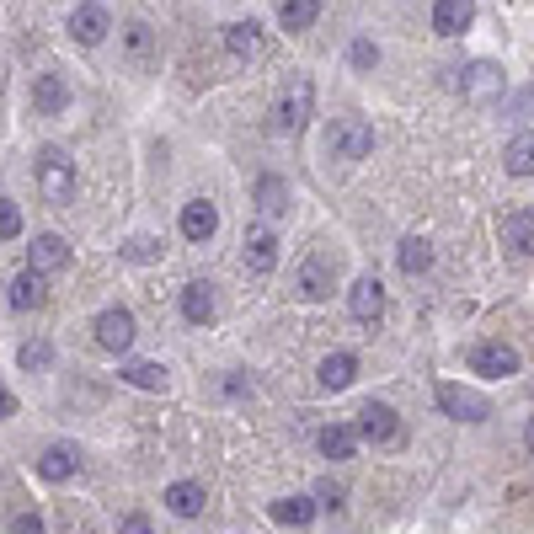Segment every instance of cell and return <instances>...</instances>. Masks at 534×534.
Masks as SVG:
<instances>
[{
    "instance_id": "cb8c5ba5",
    "label": "cell",
    "mask_w": 534,
    "mask_h": 534,
    "mask_svg": "<svg viewBox=\"0 0 534 534\" xmlns=\"http://www.w3.org/2000/svg\"><path fill=\"white\" fill-rule=\"evenodd\" d=\"M182 316L193 326H209L214 321V289L209 284H187L182 289Z\"/></svg>"
},
{
    "instance_id": "44dd1931",
    "label": "cell",
    "mask_w": 534,
    "mask_h": 534,
    "mask_svg": "<svg viewBox=\"0 0 534 534\" xmlns=\"http://www.w3.org/2000/svg\"><path fill=\"white\" fill-rule=\"evenodd\" d=\"M225 49L235 59H262V27L257 22H230L225 27Z\"/></svg>"
},
{
    "instance_id": "1f68e13d",
    "label": "cell",
    "mask_w": 534,
    "mask_h": 534,
    "mask_svg": "<svg viewBox=\"0 0 534 534\" xmlns=\"http://www.w3.org/2000/svg\"><path fill=\"white\" fill-rule=\"evenodd\" d=\"M22 235V209L11 198H0V241H17Z\"/></svg>"
},
{
    "instance_id": "30bf717a",
    "label": "cell",
    "mask_w": 534,
    "mask_h": 534,
    "mask_svg": "<svg viewBox=\"0 0 534 534\" xmlns=\"http://www.w3.org/2000/svg\"><path fill=\"white\" fill-rule=\"evenodd\" d=\"M348 310L358 321H380L385 316V284H380V278H374V273L358 278V284L348 289Z\"/></svg>"
},
{
    "instance_id": "ba28073f",
    "label": "cell",
    "mask_w": 534,
    "mask_h": 534,
    "mask_svg": "<svg viewBox=\"0 0 534 534\" xmlns=\"http://www.w3.org/2000/svg\"><path fill=\"white\" fill-rule=\"evenodd\" d=\"M358 438H369V444H396V438H401V417L390 412L385 401H369L364 412H358Z\"/></svg>"
},
{
    "instance_id": "8fae6325",
    "label": "cell",
    "mask_w": 534,
    "mask_h": 534,
    "mask_svg": "<svg viewBox=\"0 0 534 534\" xmlns=\"http://www.w3.org/2000/svg\"><path fill=\"white\" fill-rule=\"evenodd\" d=\"M332 273H337V262L326 257V251H316V257L300 267V278H294V284H300V300H326V294H332Z\"/></svg>"
},
{
    "instance_id": "52a82bcc",
    "label": "cell",
    "mask_w": 534,
    "mask_h": 534,
    "mask_svg": "<svg viewBox=\"0 0 534 534\" xmlns=\"http://www.w3.org/2000/svg\"><path fill=\"white\" fill-rule=\"evenodd\" d=\"M438 406H444L449 417H460V422H486L492 417V401L476 396V390H465V385H438Z\"/></svg>"
},
{
    "instance_id": "d6986e66",
    "label": "cell",
    "mask_w": 534,
    "mask_h": 534,
    "mask_svg": "<svg viewBox=\"0 0 534 534\" xmlns=\"http://www.w3.org/2000/svg\"><path fill=\"white\" fill-rule=\"evenodd\" d=\"M43 300H49V284H43V273H17L11 278V310H38Z\"/></svg>"
},
{
    "instance_id": "2e32d148",
    "label": "cell",
    "mask_w": 534,
    "mask_h": 534,
    "mask_svg": "<svg viewBox=\"0 0 534 534\" xmlns=\"http://www.w3.org/2000/svg\"><path fill=\"white\" fill-rule=\"evenodd\" d=\"M203 502H209V492H203L198 481H171L166 486V508L177 513V518H198Z\"/></svg>"
},
{
    "instance_id": "d590c367",
    "label": "cell",
    "mask_w": 534,
    "mask_h": 534,
    "mask_svg": "<svg viewBox=\"0 0 534 534\" xmlns=\"http://www.w3.org/2000/svg\"><path fill=\"white\" fill-rule=\"evenodd\" d=\"M353 65H358V70L380 65V49H374V43H369V38H358V43H353Z\"/></svg>"
},
{
    "instance_id": "74e56055",
    "label": "cell",
    "mask_w": 534,
    "mask_h": 534,
    "mask_svg": "<svg viewBox=\"0 0 534 534\" xmlns=\"http://www.w3.org/2000/svg\"><path fill=\"white\" fill-rule=\"evenodd\" d=\"M118 534H150V518L145 513H129V518H123V529Z\"/></svg>"
},
{
    "instance_id": "9c48e42d",
    "label": "cell",
    "mask_w": 534,
    "mask_h": 534,
    "mask_svg": "<svg viewBox=\"0 0 534 534\" xmlns=\"http://www.w3.org/2000/svg\"><path fill=\"white\" fill-rule=\"evenodd\" d=\"M107 33H113V17H107L102 6H91V0H86V6H75V11H70V38H75V43L97 49Z\"/></svg>"
},
{
    "instance_id": "7a4b0ae2",
    "label": "cell",
    "mask_w": 534,
    "mask_h": 534,
    "mask_svg": "<svg viewBox=\"0 0 534 534\" xmlns=\"http://www.w3.org/2000/svg\"><path fill=\"white\" fill-rule=\"evenodd\" d=\"M38 187L49 203H70L75 198V161H65V150H43L38 155Z\"/></svg>"
},
{
    "instance_id": "5bb4252c",
    "label": "cell",
    "mask_w": 534,
    "mask_h": 534,
    "mask_svg": "<svg viewBox=\"0 0 534 534\" xmlns=\"http://www.w3.org/2000/svg\"><path fill=\"white\" fill-rule=\"evenodd\" d=\"M214 230H219V209H214L209 198H193L182 209V235H187V241H209Z\"/></svg>"
},
{
    "instance_id": "7c38bea8",
    "label": "cell",
    "mask_w": 534,
    "mask_h": 534,
    "mask_svg": "<svg viewBox=\"0 0 534 534\" xmlns=\"http://www.w3.org/2000/svg\"><path fill=\"white\" fill-rule=\"evenodd\" d=\"M476 22V0H438L433 6V33L438 38H460Z\"/></svg>"
},
{
    "instance_id": "836d02e7",
    "label": "cell",
    "mask_w": 534,
    "mask_h": 534,
    "mask_svg": "<svg viewBox=\"0 0 534 534\" xmlns=\"http://www.w3.org/2000/svg\"><path fill=\"white\" fill-rule=\"evenodd\" d=\"M129 54H134V59H150V27H145V22L129 27Z\"/></svg>"
},
{
    "instance_id": "f35d334b",
    "label": "cell",
    "mask_w": 534,
    "mask_h": 534,
    "mask_svg": "<svg viewBox=\"0 0 534 534\" xmlns=\"http://www.w3.org/2000/svg\"><path fill=\"white\" fill-rule=\"evenodd\" d=\"M513 113H518V118H529V113H534V91H524V97L513 102Z\"/></svg>"
},
{
    "instance_id": "60d3db41",
    "label": "cell",
    "mask_w": 534,
    "mask_h": 534,
    "mask_svg": "<svg viewBox=\"0 0 534 534\" xmlns=\"http://www.w3.org/2000/svg\"><path fill=\"white\" fill-rule=\"evenodd\" d=\"M524 444H529V454H534V417H529V428H524Z\"/></svg>"
},
{
    "instance_id": "3957f363",
    "label": "cell",
    "mask_w": 534,
    "mask_h": 534,
    "mask_svg": "<svg viewBox=\"0 0 534 534\" xmlns=\"http://www.w3.org/2000/svg\"><path fill=\"white\" fill-rule=\"evenodd\" d=\"M454 86H460L465 102H497V97H508V81H502V70L492 65V59H476V65H465Z\"/></svg>"
},
{
    "instance_id": "e575fe53",
    "label": "cell",
    "mask_w": 534,
    "mask_h": 534,
    "mask_svg": "<svg viewBox=\"0 0 534 534\" xmlns=\"http://www.w3.org/2000/svg\"><path fill=\"white\" fill-rule=\"evenodd\" d=\"M342 497H348V492H342V481H321V486H316V502H321V508H342Z\"/></svg>"
},
{
    "instance_id": "8d00e7d4",
    "label": "cell",
    "mask_w": 534,
    "mask_h": 534,
    "mask_svg": "<svg viewBox=\"0 0 534 534\" xmlns=\"http://www.w3.org/2000/svg\"><path fill=\"white\" fill-rule=\"evenodd\" d=\"M11 534H43V518L38 513H17L11 518Z\"/></svg>"
},
{
    "instance_id": "277c9868",
    "label": "cell",
    "mask_w": 534,
    "mask_h": 534,
    "mask_svg": "<svg viewBox=\"0 0 534 534\" xmlns=\"http://www.w3.org/2000/svg\"><path fill=\"white\" fill-rule=\"evenodd\" d=\"M310 107H316V86H310L305 75H294L289 91H284L278 107H273V123H278V129H300V123L310 118Z\"/></svg>"
},
{
    "instance_id": "ffe728a7",
    "label": "cell",
    "mask_w": 534,
    "mask_h": 534,
    "mask_svg": "<svg viewBox=\"0 0 534 534\" xmlns=\"http://www.w3.org/2000/svg\"><path fill=\"white\" fill-rule=\"evenodd\" d=\"M59 267H70L65 235H38L33 241V273H59Z\"/></svg>"
},
{
    "instance_id": "d4e9b609",
    "label": "cell",
    "mask_w": 534,
    "mask_h": 534,
    "mask_svg": "<svg viewBox=\"0 0 534 534\" xmlns=\"http://www.w3.org/2000/svg\"><path fill=\"white\" fill-rule=\"evenodd\" d=\"M502 166H508L513 177H529V171H534V134H529V129L508 139V150H502Z\"/></svg>"
},
{
    "instance_id": "4fadbf2b",
    "label": "cell",
    "mask_w": 534,
    "mask_h": 534,
    "mask_svg": "<svg viewBox=\"0 0 534 534\" xmlns=\"http://www.w3.org/2000/svg\"><path fill=\"white\" fill-rule=\"evenodd\" d=\"M33 107H38V113H65V107H70V86H65V75H33Z\"/></svg>"
},
{
    "instance_id": "83f0119b",
    "label": "cell",
    "mask_w": 534,
    "mask_h": 534,
    "mask_svg": "<svg viewBox=\"0 0 534 534\" xmlns=\"http://www.w3.org/2000/svg\"><path fill=\"white\" fill-rule=\"evenodd\" d=\"M353 449H358V428H321V454L326 460H353Z\"/></svg>"
},
{
    "instance_id": "9a60e30c",
    "label": "cell",
    "mask_w": 534,
    "mask_h": 534,
    "mask_svg": "<svg viewBox=\"0 0 534 534\" xmlns=\"http://www.w3.org/2000/svg\"><path fill=\"white\" fill-rule=\"evenodd\" d=\"M75 465H81V454H75L70 444H49V449L38 454V476L43 481H70Z\"/></svg>"
},
{
    "instance_id": "7402d4cb",
    "label": "cell",
    "mask_w": 534,
    "mask_h": 534,
    "mask_svg": "<svg viewBox=\"0 0 534 534\" xmlns=\"http://www.w3.org/2000/svg\"><path fill=\"white\" fill-rule=\"evenodd\" d=\"M502 241H508L518 257H534V214H529V209H518V214L502 219Z\"/></svg>"
},
{
    "instance_id": "603a6c76",
    "label": "cell",
    "mask_w": 534,
    "mask_h": 534,
    "mask_svg": "<svg viewBox=\"0 0 534 534\" xmlns=\"http://www.w3.org/2000/svg\"><path fill=\"white\" fill-rule=\"evenodd\" d=\"M353 374H358V358L353 353H332V358H321V390H348L353 385Z\"/></svg>"
},
{
    "instance_id": "d6a6232c",
    "label": "cell",
    "mask_w": 534,
    "mask_h": 534,
    "mask_svg": "<svg viewBox=\"0 0 534 534\" xmlns=\"http://www.w3.org/2000/svg\"><path fill=\"white\" fill-rule=\"evenodd\" d=\"M123 257H129V262H155V257H161V241H150V235H134V241L123 246Z\"/></svg>"
},
{
    "instance_id": "4316f807",
    "label": "cell",
    "mask_w": 534,
    "mask_h": 534,
    "mask_svg": "<svg viewBox=\"0 0 534 534\" xmlns=\"http://www.w3.org/2000/svg\"><path fill=\"white\" fill-rule=\"evenodd\" d=\"M321 17V0H284L278 6V22H284V33H305L310 22Z\"/></svg>"
},
{
    "instance_id": "5b68a950",
    "label": "cell",
    "mask_w": 534,
    "mask_h": 534,
    "mask_svg": "<svg viewBox=\"0 0 534 534\" xmlns=\"http://www.w3.org/2000/svg\"><path fill=\"white\" fill-rule=\"evenodd\" d=\"M134 316L123 305H113V310H102L97 316V348H107V353H129L134 348Z\"/></svg>"
},
{
    "instance_id": "f546056e",
    "label": "cell",
    "mask_w": 534,
    "mask_h": 534,
    "mask_svg": "<svg viewBox=\"0 0 534 534\" xmlns=\"http://www.w3.org/2000/svg\"><path fill=\"white\" fill-rule=\"evenodd\" d=\"M428 262H433V246L417 241V235H406V241H401V273H422Z\"/></svg>"
},
{
    "instance_id": "e0dca14e",
    "label": "cell",
    "mask_w": 534,
    "mask_h": 534,
    "mask_svg": "<svg viewBox=\"0 0 534 534\" xmlns=\"http://www.w3.org/2000/svg\"><path fill=\"white\" fill-rule=\"evenodd\" d=\"M257 214L262 219H284L289 214V182L284 177H257Z\"/></svg>"
},
{
    "instance_id": "8992f818",
    "label": "cell",
    "mask_w": 534,
    "mask_h": 534,
    "mask_svg": "<svg viewBox=\"0 0 534 534\" xmlns=\"http://www.w3.org/2000/svg\"><path fill=\"white\" fill-rule=\"evenodd\" d=\"M470 369L486 374V380H508V374H518V353L508 342H476L470 348Z\"/></svg>"
},
{
    "instance_id": "6da1fadb",
    "label": "cell",
    "mask_w": 534,
    "mask_h": 534,
    "mask_svg": "<svg viewBox=\"0 0 534 534\" xmlns=\"http://www.w3.org/2000/svg\"><path fill=\"white\" fill-rule=\"evenodd\" d=\"M374 150V129L364 118H332V129H326V155L332 161H364Z\"/></svg>"
},
{
    "instance_id": "ab89813d",
    "label": "cell",
    "mask_w": 534,
    "mask_h": 534,
    "mask_svg": "<svg viewBox=\"0 0 534 534\" xmlns=\"http://www.w3.org/2000/svg\"><path fill=\"white\" fill-rule=\"evenodd\" d=\"M11 412H17V396H11V390H0V422H6Z\"/></svg>"
},
{
    "instance_id": "f1b7e54d",
    "label": "cell",
    "mask_w": 534,
    "mask_h": 534,
    "mask_svg": "<svg viewBox=\"0 0 534 534\" xmlns=\"http://www.w3.org/2000/svg\"><path fill=\"white\" fill-rule=\"evenodd\" d=\"M123 380H129L134 390H166V369L161 364H129V369H123Z\"/></svg>"
},
{
    "instance_id": "4dcf8cb0",
    "label": "cell",
    "mask_w": 534,
    "mask_h": 534,
    "mask_svg": "<svg viewBox=\"0 0 534 534\" xmlns=\"http://www.w3.org/2000/svg\"><path fill=\"white\" fill-rule=\"evenodd\" d=\"M17 364H22L27 374H33V369H49V364H54V348H49V342H22Z\"/></svg>"
},
{
    "instance_id": "ac0fdd59",
    "label": "cell",
    "mask_w": 534,
    "mask_h": 534,
    "mask_svg": "<svg viewBox=\"0 0 534 534\" xmlns=\"http://www.w3.org/2000/svg\"><path fill=\"white\" fill-rule=\"evenodd\" d=\"M246 267L251 273H273L278 267V235L273 230H251L246 235Z\"/></svg>"
},
{
    "instance_id": "484cf974",
    "label": "cell",
    "mask_w": 534,
    "mask_h": 534,
    "mask_svg": "<svg viewBox=\"0 0 534 534\" xmlns=\"http://www.w3.org/2000/svg\"><path fill=\"white\" fill-rule=\"evenodd\" d=\"M316 508H321L316 497H284V502H273V518L289 524V529H305L310 518H316Z\"/></svg>"
}]
</instances>
